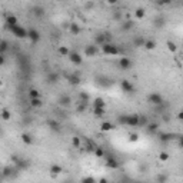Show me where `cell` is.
<instances>
[{
  "instance_id": "obj_1",
  "label": "cell",
  "mask_w": 183,
  "mask_h": 183,
  "mask_svg": "<svg viewBox=\"0 0 183 183\" xmlns=\"http://www.w3.org/2000/svg\"><path fill=\"white\" fill-rule=\"evenodd\" d=\"M117 122L123 126H140V125H147L146 119L142 117L140 115H122L117 117Z\"/></svg>"
},
{
  "instance_id": "obj_2",
  "label": "cell",
  "mask_w": 183,
  "mask_h": 183,
  "mask_svg": "<svg viewBox=\"0 0 183 183\" xmlns=\"http://www.w3.org/2000/svg\"><path fill=\"white\" fill-rule=\"evenodd\" d=\"M102 52L105 54H108V56H117L119 54V47L116 46V44H113V43H105L103 46H102Z\"/></svg>"
},
{
  "instance_id": "obj_3",
  "label": "cell",
  "mask_w": 183,
  "mask_h": 183,
  "mask_svg": "<svg viewBox=\"0 0 183 183\" xmlns=\"http://www.w3.org/2000/svg\"><path fill=\"white\" fill-rule=\"evenodd\" d=\"M11 32V34H14L16 37H19V39H26L27 37V29H24L23 26L20 24H16V26H13L9 29Z\"/></svg>"
},
{
  "instance_id": "obj_4",
  "label": "cell",
  "mask_w": 183,
  "mask_h": 183,
  "mask_svg": "<svg viewBox=\"0 0 183 183\" xmlns=\"http://www.w3.org/2000/svg\"><path fill=\"white\" fill-rule=\"evenodd\" d=\"M147 100H149V103L152 105H155V106H160L162 103H163V96H162L160 93H150L149 96H147Z\"/></svg>"
},
{
  "instance_id": "obj_5",
  "label": "cell",
  "mask_w": 183,
  "mask_h": 183,
  "mask_svg": "<svg viewBox=\"0 0 183 183\" xmlns=\"http://www.w3.org/2000/svg\"><path fill=\"white\" fill-rule=\"evenodd\" d=\"M57 105L63 109L70 108V105H72V97L69 96V95H62V96L59 97V100H57Z\"/></svg>"
},
{
  "instance_id": "obj_6",
  "label": "cell",
  "mask_w": 183,
  "mask_h": 183,
  "mask_svg": "<svg viewBox=\"0 0 183 183\" xmlns=\"http://www.w3.org/2000/svg\"><path fill=\"white\" fill-rule=\"evenodd\" d=\"M27 39H30V42L33 44H36L40 40V33L37 29H29L27 30Z\"/></svg>"
},
{
  "instance_id": "obj_7",
  "label": "cell",
  "mask_w": 183,
  "mask_h": 183,
  "mask_svg": "<svg viewBox=\"0 0 183 183\" xmlns=\"http://www.w3.org/2000/svg\"><path fill=\"white\" fill-rule=\"evenodd\" d=\"M105 43H108V36H106V33H97L96 36H95V46L97 47H102Z\"/></svg>"
},
{
  "instance_id": "obj_8",
  "label": "cell",
  "mask_w": 183,
  "mask_h": 183,
  "mask_svg": "<svg viewBox=\"0 0 183 183\" xmlns=\"http://www.w3.org/2000/svg\"><path fill=\"white\" fill-rule=\"evenodd\" d=\"M67 82L72 86H79L80 82H82V77L79 73H70V75H67Z\"/></svg>"
},
{
  "instance_id": "obj_9",
  "label": "cell",
  "mask_w": 183,
  "mask_h": 183,
  "mask_svg": "<svg viewBox=\"0 0 183 183\" xmlns=\"http://www.w3.org/2000/svg\"><path fill=\"white\" fill-rule=\"evenodd\" d=\"M67 57H69V60L76 66H80L83 63V57H82L79 53H76V52H70V54H69Z\"/></svg>"
},
{
  "instance_id": "obj_10",
  "label": "cell",
  "mask_w": 183,
  "mask_h": 183,
  "mask_svg": "<svg viewBox=\"0 0 183 183\" xmlns=\"http://www.w3.org/2000/svg\"><path fill=\"white\" fill-rule=\"evenodd\" d=\"M119 67L122 69V70H129L132 69V60H130L129 57H120V60H119Z\"/></svg>"
},
{
  "instance_id": "obj_11",
  "label": "cell",
  "mask_w": 183,
  "mask_h": 183,
  "mask_svg": "<svg viewBox=\"0 0 183 183\" xmlns=\"http://www.w3.org/2000/svg\"><path fill=\"white\" fill-rule=\"evenodd\" d=\"M120 87H122V90L126 92V93H135V86L130 83L129 80H122V82H120Z\"/></svg>"
},
{
  "instance_id": "obj_12",
  "label": "cell",
  "mask_w": 183,
  "mask_h": 183,
  "mask_svg": "<svg viewBox=\"0 0 183 183\" xmlns=\"http://www.w3.org/2000/svg\"><path fill=\"white\" fill-rule=\"evenodd\" d=\"M97 52H99V47L95 46V44H89V46H86V49H85V54H86L87 57H93V56H96Z\"/></svg>"
},
{
  "instance_id": "obj_13",
  "label": "cell",
  "mask_w": 183,
  "mask_h": 183,
  "mask_svg": "<svg viewBox=\"0 0 183 183\" xmlns=\"http://www.w3.org/2000/svg\"><path fill=\"white\" fill-rule=\"evenodd\" d=\"M17 172L16 170V167H10V166H6V167H3V170L0 172V174H1V177L4 179V177H11L14 173Z\"/></svg>"
},
{
  "instance_id": "obj_14",
  "label": "cell",
  "mask_w": 183,
  "mask_h": 183,
  "mask_svg": "<svg viewBox=\"0 0 183 183\" xmlns=\"http://www.w3.org/2000/svg\"><path fill=\"white\" fill-rule=\"evenodd\" d=\"M46 82H47L49 85H54V83H57V82H59V75H57L56 72H50V73H47V75H46Z\"/></svg>"
},
{
  "instance_id": "obj_15",
  "label": "cell",
  "mask_w": 183,
  "mask_h": 183,
  "mask_svg": "<svg viewBox=\"0 0 183 183\" xmlns=\"http://www.w3.org/2000/svg\"><path fill=\"white\" fill-rule=\"evenodd\" d=\"M106 167H109V169H117L119 162L115 157H106Z\"/></svg>"
},
{
  "instance_id": "obj_16",
  "label": "cell",
  "mask_w": 183,
  "mask_h": 183,
  "mask_svg": "<svg viewBox=\"0 0 183 183\" xmlns=\"http://www.w3.org/2000/svg\"><path fill=\"white\" fill-rule=\"evenodd\" d=\"M32 13L36 16V17H42V16L44 14V7L43 6H33Z\"/></svg>"
},
{
  "instance_id": "obj_17",
  "label": "cell",
  "mask_w": 183,
  "mask_h": 183,
  "mask_svg": "<svg viewBox=\"0 0 183 183\" xmlns=\"http://www.w3.org/2000/svg\"><path fill=\"white\" fill-rule=\"evenodd\" d=\"M80 30H82V29H80V26H79V24H77V23H70V24H69V32L72 33V34H80Z\"/></svg>"
},
{
  "instance_id": "obj_18",
  "label": "cell",
  "mask_w": 183,
  "mask_h": 183,
  "mask_svg": "<svg viewBox=\"0 0 183 183\" xmlns=\"http://www.w3.org/2000/svg\"><path fill=\"white\" fill-rule=\"evenodd\" d=\"M79 102H80V103H85V105H89V102H90L89 93H86V92H80V93H79Z\"/></svg>"
},
{
  "instance_id": "obj_19",
  "label": "cell",
  "mask_w": 183,
  "mask_h": 183,
  "mask_svg": "<svg viewBox=\"0 0 183 183\" xmlns=\"http://www.w3.org/2000/svg\"><path fill=\"white\" fill-rule=\"evenodd\" d=\"M159 139H160V142L166 143V142H170V140L174 139V135H172V133H160Z\"/></svg>"
},
{
  "instance_id": "obj_20",
  "label": "cell",
  "mask_w": 183,
  "mask_h": 183,
  "mask_svg": "<svg viewBox=\"0 0 183 183\" xmlns=\"http://www.w3.org/2000/svg\"><path fill=\"white\" fill-rule=\"evenodd\" d=\"M62 172H63V167H62L60 164H52V166H50V173H52L53 176H57V174H60Z\"/></svg>"
},
{
  "instance_id": "obj_21",
  "label": "cell",
  "mask_w": 183,
  "mask_h": 183,
  "mask_svg": "<svg viewBox=\"0 0 183 183\" xmlns=\"http://www.w3.org/2000/svg\"><path fill=\"white\" fill-rule=\"evenodd\" d=\"M0 117L3 119V120H6V122H9V120L11 119L10 110H7V109H3V110L0 112Z\"/></svg>"
},
{
  "instance_id": "obj_22",
  "label": "cell",
  "mask_w": 183,
  "mask_h": 183,
  "mask_svg": "<svg viewBox=\"0 0 183 183\" xmlns=\"http://www.w3.org/2000/svg\"><path fill=\"white\" fill-rule=\"evenodd\" d=\"M6 24H7V27L10 29V27L16 26V24H19V23H17V19H16L14 16H7V19H6Z\"/></svg>"
},
{
  "instance_id": "obj_23",
  "label": "cell",
  "mask_w": 183,
  "mask_h": 183,
  "mask_svg": "<svg viewBox=\"0 0 183 183\" xmlns=\"http://www.w3.org/2000/svg\"><path fill=\"white\" fill-rule=\"evenodd\" d=\"M22 142L24 143V145H33V137L29 135V133H23L22 135Z\"/></svg>"
},
{
  "instance_id": "obj_24",
  "label": "cell",
  "mask_w": 183,
  "mask_h": 183,
  "mask_svg": "<svg viewBox=\"0 0 183 183\" xmlns=\"http://www.w3.org/2000/svg\"><path fill=\"white\" fill-rule=\"evenodd\" d=\"M96 108L105 109V100H103L102 97H96V99L93 100V109H96Z\"/></svg>"
},
{
  "instance_id": "obj_25",
  "label": "cell",
  "mask_w": 183,
  "mask_h": 183,
  "mask_svg": "<svg viewBox=\"0 0 183 183\" xmlns=\"http://www.w3.org/2000/svg\"><path fill=\"white\" fill-rule=\"evenodd\" d=\"M30 106H32V108H42V106H43V102H42L40 97H37V99H30Z\"/></svg>"
},
{
  "instance_id": "obj_26",
  "label": "cell",
  "mask_w": 183,
  "mask_h": 183,
  "mask_svg": "<svg viewBox=\"0 0 183 183\" xmlns=\"http://www.w3.org/2000/svg\"><path fill=\"white\" fill-rule=\"evenodd\" d=\"M57 53L60 54V56H69V54H70V50H69V47H66V46H59V47H57Z\"/></svg>"
},
{
  "instance_id": "obj_27",
  "label": "cell",
  "mask_w": 183,
  "mask_h": 183,
  "mask_svg": "<svg viewBox=\"0 0 183 183\" xmlns=\"http://www.w3.org/2000/svg\"><path fill=\"white\" fill-rule=\"evenodd\" d=\"M9 49V43L6 40H0V54H4Z\"/></svg>"
},
{
  "instance_id": "obj_28",
  "label": "cell",
  "mask_w": 183,
  "mask_h": 183,
  "mask_svg": "<svg viewBox=\"0 0 183 183\" xmlns=\"http://www.w3.org/2000/svg\"><path fill=\"white\" fill-rule=\"evenodd\" d=\"M133 24H135V23L132 22V20H126V22H123L122 23V30H126V32H127V30H130V29L133 27Z\"/></svg>"
},
{
  "instance_id": "obj_29",
  "label": "cell",
  "mask_w": 183,
  "mask_h": 183,
  "mask_svg": "<svg viewBox=\"0 0 183 183\" xmlns=\"http://www.w3.org/2000/svg\"><path fill=\"white\" fill-rule=\"evenodd\" d=\"M145 42H146V40H145L142 36H139V37H136V39L133 40V44H135L136 47H142V46H145Z\"/></svg>"
},
{
  "instance_id": "obj_30",
  "label": "cell",
  "mask_w": 183,
  "mask_h": 183,
  "mask_svg": "<svg viewBox=\"0 0 183 183\" xmlns=\"http://www.w3.org/2000/svg\"><path fill=\"white\" fill-rule=\"evenodd\" d=\"M146 126H147V132H150V133H155V132H157V129H159L157 123H147Z\"/></svg>"
},
{
  "instance_id": "obj_31",
  "label": "cell",
  "mask_w": 183,
  "mask_h": 183,
  "mask_svg": "<svg viewBox=\"0 0 183 183\" xmlns=\"http://www.w3.org/2000/svg\"><path fill=\"white\" fill-rule=\"evenodd\" d=\"M93 113H95V116H96V117H102L106 112H105V109H103V108H96V109H93Z\"/></svg>"
},
{
  "instance_id": "obj_32",
  "label": "cell",
  "mask_w": 183,
  "mask_h": 183,
  "mask_svg": "<svg viewBox=\"0 0 183 183\" xmlns=\"http://www.w3.org/2000/svg\"><path fill=\"white\" fill-rule=\"evenodd\" d=\"M47 125L52 130H59V123L56 120H47Z\"/></svg>"
},
{
  "instance_id": "obj_33",
  "label": "cell",
  "mask_w": 183,
  "mask_h": 183,
  "mask_svg": "<svg viewBox=\"0 0 183 183\" xmlns=\"http://www.w3.org/2000/svg\"><path fill=\"white\" fill-rule=\"evenodd\" d=\"M112 129H113V125H112L110 122H103V123H102V130L108 132V130H112Z\"/></svg>"
},
{
  "instance_id": "obj_34",
  "label": "cell",
  "mask_w": 183,
  "mask_h": 183,
  "mask_svg": "<svg viewBox=\"0 0 183 183\" xmlns=\"http://www.w3.org/2000/svg\"><path fill=\"white\" fill-rule=\"evenodd\" d=\"M135 16H136L137 19H143V17H145V9H142V7L136 9V11H135Z\"/></svg>"
},
{
  "instance_id": "obj_35",
  "label": "cell",
  "mask_w": 183,
  "mask_h": 183,
  "mask_svg": "<svg viewBox=\"0 0 183 183\" xmlns=\"http://www.w3.org/2000/svg\"><path fill=\"white\" fill-rule=\"evenodd\" d=\"M145 47H146L147 50H152V49L156 47V43H155L153 40H146V42H145Z\"/></svg>"
},
{
  "instance_id": "obj_36",
  "label": "cell",
  "mask_w": 183,
  "mask_h": 183,
  "mask_svg": "<svg viewBox=\"0 0 183 183\" xmlns=\"http://www.w3.org/2000/svg\"><path fill=\"white\" fill-rule=\"evenodd\" d=\"M29 97H30V99H37V97H40V93H39V90H36V89H32V90L29 92Z\"/></svg>"
},
{
  "instance_id": "obj_37",
  "label": "cell",
  "mask_w": 183,
  "mask_h": 183,
  "mask_svg": "<svg viewBox=\"0 0 183 183\" xmlns=\"http://www.w3.org/2000/svg\"><path fill=\"white\" fill-rule=\"evenodd\" d=\"M72 145H73V147H76V149H80V137L75 136L72 139Z\"/></svg>"
},
{
  "instance_id": "obj_38",
  "label": "cell",
  "mask_w": 183,
  "mask_h": 183,
  "mask_svg": "<svg viewBox=\"0 0 183 183\" xmlns=\"http://www.w3.org/2000/svg\"><path fill=\"white\" fill-rule=\"evenodd\" d=\"M80 183H97V182H96L95 177H92V176H86V177L82 179V182Z\"/></svg>"
},
{
  "instance_id": "obj_39",
  "label": "cell",
  "mask_w": 183,
  "mask_h": 183,
  "mask_svg": "<svg viewBox=\"0 0 183 183\" xmlns=\"http://www.w3.org/2000/svg\"><path fill=\"white\" fill-rule=\"evenodd\" d=\"M93 152H95V155H96L97 157H105V150L102 147H96Z\"/></svg>"
},
{
  "instance_id": "obj_40",
  "label": "cell",
  "mask_w": 183,
  "mask_h": 183,
  "mask_svg": "<svg viewBox=\"0 0 183 183\" xmlns=\"http://www.w3.org/2000/svg\"><path fill=\"white\" fill-rule=\"evenodd\" d=\"M86 108H87V105H85V103H80V102H79V105H77V112L83 113V112L86 110Z\"/></svg>"
},
{
  "instance_id": "obj_41",
  "label": "cell",
  "mask_w": 183,
  "mask_h": 183,
  "mask_svg": "<svg viewBox=\"0 0 183 183\" xmlns=\"http://www.w3.org/2000/svg\"><path fill=\"white\" fill-rule=\"evenodd\" d=\"M167 47H169L170 52H176V50H177V46H176V43H173V42H169V43H167Z\"/></svg>"
},
{
  "instance_id": "obj_42",
  "label": "cell",
  "mask_w": 183,
  "mask_h": 183,
  "mask_svg": "<svg viewBox=\"0 0 183 183\" xmlns=\"http://www.w3.org/2000/svg\"><path fill=\"white\" fill-rule=\"evenodd\" d=\"M166 180H167V176H166V174H159V176H157V182L159 183H164Z\"/></svg>"
},
{
  "instance_id": "obj_43",
  "label": "cell",
  "mask_w": 183,
  "mask_h": 183,
  "mask_svg": "<svg viewBox=\"0 0 183 183\" xmlns=\"http://www.w3.org/2000/svg\"><path fill=\"white\" fill-rule=\"evenodd\" d=\"M163 24H164V19H163V17H157V19H156V26L160 27Z\"/></svg>"
},
{
  "instance_id": "obj_44",
  "label": "cell",
  "mask_w": 183,
  "mask_h": 183,
  "mask_svg": "<svg viewBox=\"0 0 183 183\" xmlns=\"http://www.w3.org/2000/svg\"><path fill=\"white\" fill-rule=\"evenodd\" d=\"M10 159H11V162H13V164H16V163H17L19 160H20L22 157H19L17 155H11V156H10Z\"/></svg>"
},
{
  "instance_id": "obj_45",
  "label": "cell",
  "mask_w": 183,
  "mask_h": 183,
  "mask_svg": "<svg viewBox=\"0 0 183 183\" xmlns=\"http://www.w3.org/2000/svg\"><path fill=\"white\" fill-rule=\"evenodd\" d=\"M159 159H160V160H167V159H169V155H167V153H160V155H159Z\"/></svg>"
},
{
  "instance_id": "obj_46",
  "label": "cell",
  "mask_w": 183,
  "mask_h": 183,
  "mask_svg": "<svg viewBox=\"0 0 183 183\" xmlns=\"http://www.w3.org/2000/svg\"><path fill=\"white\" fill-rule=\"evenodd\" d=\"M113 19H115V20H120V19H122V14H120V11H115V13H113Z\"/></svg>"
},
{
  "instance_id": "obj_47",
  "label": "cell",
  "mask_w": 183,
  "mask_h": 183,
  "mask_svg": "<svg viewBox=\"0 0 183 183\" xmlns=\"http://www.w3.org/2000/svg\"><path fill=\"white\" fill-rule=\"evenodd\" d=\"M6 63V57H4V54H0V66H3Z\"/></svg>"
},
{
  "instance_id": "obj_48",
  "label": "cell",
  "mask_w": 183,
  "mask_h": 183,
  "mask_svg": "<svg viewBox=\"0 0 183 183\" xmlns=\"http://www.w3.org/2000/svg\"><path fill=\"white\" fill-rule=\"evenodd\" d=\"M137 139H139V136H137V135H132V136H130V140H132V142H136Z\"/></svg>"
},
{
  "instance_id": "obj_49",
  "label": "cell",
  "mask_w": 183,
  "mask_h": 183,
  "mask_svg": "<svg viewBox=\"0 0 183 183\" xmlns=\"http://www.w3.org/2000/svg\"><path fill=\"white\" fill-rule=\"evenodd\" d=\"M97 183H108V179H100Z\"/></svg>"
},
{
  "instance_id": "obj_50",
  "label": "cell",
  "mask_w": 183,
  "mask_h": 183,
  "mask_svg": "<svg viewBox=\"0 0 183 183\" xmlns=\"http://www.w3.org/2000/svg\"><path fill=\"white\" fill-rule=\"evenodd\" d=\"M86 7H87V9H90V7H93V3H87V4H86Z\"/></svg>"
},
{
  "instance_id": "obj_51",
  "label": "cell",
  "mask_w": 183,
  "mask_h": 183,
  "mask_svg": "<svg viewBox=\"0 0 183 183\" xmlns=\"http://www.w3.org/2000/svg\"><path fill=\"white\" fill-rule=\"evenodd\" d=\"M1 180H3V177H1V174H0V183H1Z\"/></svg>"
},
{
  "instance_id": "obj_52",
  "label": "cell",
  "mask_w": 183,
  "mask_h": 183,
  "mask_svg": "<svg viewBox=\"0 0 183 183\" xmlns=\"http://www.w3.org/2000/svg\"><path fill=\"white\" fill-rule=\"evenodd\" d=\"M0 86H1V82H0Z\"/></svg>"
}]
</instances>
